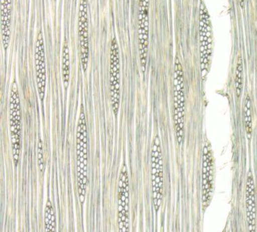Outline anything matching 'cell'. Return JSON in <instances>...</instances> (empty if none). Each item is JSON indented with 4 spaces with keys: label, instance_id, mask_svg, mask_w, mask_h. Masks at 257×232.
I'll use <instances>...</instances> for the list:
<instances>
[{
    "label": "cell",
    "instance_id": "6da1fadb",
    "mask_svg": "<svg viewBox=\"0 0 257 232\" xmlns=\"http://www.w3.org/2000/svg\"><path fill=\"white\" fill-rule=\"evenodd\" d=\"M87 132L86 119L84 111L81 110L78 123L77 138H76V153H77V177L78 194L80 202L85 201L87 185V163H88V148H87Z\"/></svg>",
    "mask_w": 257,
    "mask_h": 232
},
{
    "label": "cell",
    "instance_id": "7a4b0ae2",
    "mask_svg": "<svg viewBox=\"0 0 257 232\" xmlns=\"http://www.w3.org/2000/svg\"><path fill=\"white\" fill-rule=\"evenodd\" d=\"M185 114L186 99L184 92V71L182 63L177 58L173 73V122L175 135L179 145H182L184 140Z\"/></svg>",
    "mask_w": 257,
    "mask_h": 232
},
{
    "label": "cell",
    "instance_id": "3957f363",
    "mask_svg": "<svg viewBox=\"0 0 257 232\" xmlns=\"http://www.w3.org/2000/svg\"><path fill=\"white\" fill-rule=\"evenodd\" d=\"M20 97L17 83L14 82L12 86L10 97V130L12 150H13V163L15 167L18 165L20 155L21 143V120Z\"/></svg>",
    "mask_w": 257,
    "mask_h": 232
},
{
    "label": "cell",
    "instance_id": "277c9868",
    "mask_svg": "<svg viewBox=\"0 0 257 232\" xmlns=\"http://www.w3.org/2000/svg\"><path fill=\"white\" fill-rule=\"evenodd\" d=\"M152 192L154 207L158 211L162 203L163 185H164V169L161 140L159 135L154 138L151 150Z\"/></svg>",
    "mask_w": 257,
    "mask_h": 232
},
{
    "label": "cell",
    "instance_id": "5b68a950",
    "mask_svg": "<svg viewBox=\"0 0 257 232\" xmlns=\"http://www.w3.org/2000/svg\"><path fill=\"white\" fill-rule=\"evenodd\" d=\"M199 37L200 63L202 80L206 79L208 72L212 54V30L209 14L204 4L200 7Z\"/></svg>",
    "mask_w": 257,
    "mask_h": 232
},
{
    "label": "cell",
    "instance_id": "8992f818",
    "mask_svg": "<svg viewBox=\"0 0 257 232\" xmlns=\"http://www.w3.org/2000/svg\"><path fill=\"white\" fill-rule=\"evenodd\" d=\"M110 82L111 107L114 116L118 115L120 99V67L119 47L116 38H112L110 44Z\"/></svg>",
    "mask_w": 257,
    "mask_h": 232
},
{
    "label": "cell",
    "instance_id": "52a82bcc",
    "mask_svg": "<svg viewBox=\"0 0 257 232\" xmlns=\"http://www.w3.org/2000/svg\"><path fill=\"white\" fill-rule=\"evenodd\" d=\"M150 0H139L138 11V44L142 72L147 71L149 46Z\"/></svg>",
    "mask_w": 257,
    "mask_h": 232
},
{
    "label": "cell",
    "instance_id": "ba28073f",
    "mask_svg": "<svg viewBox=\"0 0 257 232\" xmlns=\"http://www.w3.org/2000/svg\"><path fill=\"white\" fill-rule=\"evenodd\" d=\"M130 179L127 168L124 165L119 175L118 184V232H130Z\"/></svg>",
    "mask_w": 257,
    "mask_h": 232
},
{
    "label": "cell",
    "instance_id": "9c48e42d",
    "mask_svg": "<svg viewBox=\"0 0 257 232\" xmlns=\"http://www.w3.org/2000/svg\"><path fill=\"white\" fill-rule=\"evenodd\" d=\"M88 0H79L78 13V38L80 58L83 72L88 67L89 54Z\"/></svg>",
    "mask_w": 257,
    "mask_h": 232
},
{
    "label": "cell",
    "instance_id": "30bf717a",
    "mask_svg": "<svg viewBox=\"0 0 257 232\" xmlns=\"http://www.w3.org/2000/svg\"><path fill=\"white\" fill-rule=\"evenodd\" d=\"M35 67L39 97L43 101L46 95V60L44 35L42 31H40L37 35L35 48Z\"/></svg>",
    "mask_w": 257,
    "mask_h": 232
},
{
    "label": "cell",
    "instance_id": "8fae6325",
    "mask_svg": "<svg viewBox=\"0 0 257 232\" xmlns=\"http://www.w3.org/2000/svg\"><path fill=\"white\" fill-rule=\"evenodd\" d=\"M213 183V159L211 146L206 143L202 152V201L207 205L211 199Z\"/></svg>",
    "mask_w": 257,
    "mask_h": 232
},
{
    "label": "cell",
    "instance_id": "7c38bea8",
    "mask_svg": "<svg viewBox=\"0 0 257 232\" xmlns=\"http://www.w3.org/2000/svg\"><path fill=\"white\" fill-rule=\"evenodd\" d=\"M246 208L249 232H256V206L252 173L249 171L246 183Z\"/></svg>",
    "mask_w": 257,
    "mask_h": 232
},
{
    "label": "cell",
    "instance_id": "4fadbf2b",
    "mask_svg": "<svg viewBox=\"0 0 257 232\" xmlns=\"http://www.w3.org/2000/svg\"><path fill=\"white\" fill-rule=\"evenodd\" d=\"M1 34L3 47L5 50L9 46L11 38L12 0H1Z\"/></svg>",
    "mask_w": 257,
    "mask_h": 232
},
{
    "label": "cell",
    "instance_id": "5bb4252c",
    "mask_svg": "<svg viewBox=\"0 0 257 232\" xmlns=\"http://www.w3.org/2000/svg\"><path fill=\"white\" fill-rule=\"evenodd\" d=\"M243 121L245 131L250 138L252 132V101L248 95L245 97L243 104Z\"/></svg>",
    "mask_w": 257,
    "mask_h": 232
},
{
    "label": "cell",
    "instance_id": "9a60e30c",
    "mask_svg": "<svg viewBox=\"0 0 257 232\" xmlns=\"http://www.w3.org/2000/svg\"><path fill=\"white\" fill-rule=\"evenodd\" d=\"M45 232H56L55 210L51 201L48 200L44 212Z\"/></svg>",
    "mask_w": 257,
    "mask_h": 232
},
{
    "label": "cell",
    "instance_id": "2e32d148",
    "mask_svg": "<svg viewBox=\"0 0 257 232\" xmlns=\"http://www.w3.org/2000/svg\"><path fill=\"white\" fill-rule=\"evenodd\" d=\"M62 75L64 87L67 88L70 81V52L67 43L64 44L62 48Z\"/></svg>",
    "mask_w": 257,
    "mask_h": 232
},
{
    "label": "cell",
    "instance_id": "e0dca14e",
    "mask_svg": "<svg viewBox=\"0 0 257 232\" xmlns=\"http://www.w3.org/2000/svg\"><path fill=\"white\" fill-rule=\"evenodd\" d=\"M243 85H244V68L242 56H239L237 58L236 70H235V95L237 98L241 96L242 93Z\"/></svg>",
    "mask_w": 257,
    "mask_h": 232
},
{
    "label": "cell",
    "instance_id": "ac0fdd59",
    "mask_svg": "<svg viewBox=\"0 0 257 232\" xmlns=\"http://www.w3.org/2000/svg\"><path fill=\"white\" fill-rule=\"evenodd\" d=\"M38 164L40 172L44 173L46 165H45L44 148H43V143L41 139L39 140L38 145Z\"/></svg>",
    "mask_w": 257,
    "mask_h": 232
},
{
    "label": "cell",
    "instance_id": "d6986e66",
    "mask_svg": "<svg viewBox=\"0 0 257 232\" xmlns=\"http://www.w3.org/2000/svg\"><path fill=\"white\" fill-rule=\"evenodd\" d=\"M237 1L239 7L242 9H244L245 7V2H246V0H237Z\"/></svg>",
    "mask_w": 257,
    "mask_h": 232
},
{
    "label": "cell",
    "instance_id": "ffe728a7",
    "mask_svg": "<svg viewBox=\"0 0 257 232\" xmlns=\"http://www.w3.org/2000/svg\"><path fill=\"white\" fill-rule=\"evenodd\" d=\"M54 1H56V0H54Z\"/></svg>",
    "mask_w": 257,
    "mask_h": 232
}]
</instances>
